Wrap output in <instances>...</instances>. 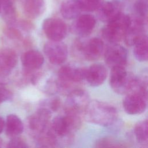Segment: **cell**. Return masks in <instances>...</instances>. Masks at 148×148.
Segmentation results:
<instances>
[{
  "label": "cell",
  "mask_w": 148,
  "mask_h": 148,
  "mask_svg": "<svg viewBox=\"0 0 148 148\" xmlns=\"http://www.w3.org/2000/svg\"><path fill=\"white\" fill-rule=\"evenodd\" d=\"M83 113L87 122L105 127L112 125L118 116L117 111L113 106L96 100L90 101Z\"/></svg>",
  "instance_id": "cell-1"
},
{
  "label": "cell",
  "mask_w": 148,
  "mask_h": 148,
  "mask_svg": "<svg viewBox=\"0 0 148 148\" xmlns=\"http://www.w3.org/2000/svg\"><path fill=\"white\" fill-rule=\"evenodd\" d=\"M147 86L138 84L127 94L123 101L124 111L128 114L136 115L143 113L147 108Z\"/></svg>",
  "instance_id": "cell-2"
},
{
  "label": "cell",
  "mask_w": 148,
  "mask_h": 148,
  "mask_svg": "<svg viewBox=\"0 0 148 148\" xmlns=\"http://www.w3.org/2000/svg\"><path fill=\"white\" fill-rule=\"evenodd\" d=\"M131 22V18L121 13L102 29L103 38L110 43H117L124 38Z\"/></svg>",
  "instance_id": "cell-3"
},
{
  "label": "cell",
  "mask_w": 148,
  "mask_h": 148,
  "mask_svg": "<svg viewBox=\"0 0 148 148\" xmlns=\"http://www.w3.org/2000/svg\"><path fill=\"white\" fill-rule=\"evenodd\" d=\"M137 78L132 73L127 72L125 66H116L111 68L109 84L116 93L127 94L135 86Z\"/></svg>",
  "instance_id": "cell-4"
},
{
  "label": "cell",
  "mask_w": 148,
  "mask_h": 148,
  "mask_svg": "<svg viewBox=\"0 0 148 148\" xmlns=\"http://www.w3.org/2000/svg\"><path fill=\"white\" fill-rule=\"evenodd\" d=\"M75 51L87 61H95L100 58L104 49V43L98 38H92L86 41L77 39L74 43Z\"/></svg>",
  "instance_id": "cell-5"
},
{
  "label": "cell",
  "mask_w": 148,
  "mask_h": 148,
  "mask_svg": "<svg viewBox=\"0 0 148 148\" xmlns=\"http://www.w3.org/2000/svg\"><path fill=\"white\" fill-rule=\"evenodd\" d=\"M87 68L76 67L65 65L58 71V85L59 90L67 88L72 83L80 82L86 78Z\"/></svg>",
  "instance_id": "cell-6"
},
{
  "label": "cell",
  "mask_w": 148,
  "mask_h": 148,
  "mask_svg": "<svg viewBox=\"0 0 148 148\" xmlns=\"http://www.w3.org/2000/svg\"><path fill=\"white\" fill-rule=\"evenodd\" d=\"M90 101V97L87 91L82 89L73 90L68 94L65 101V113L80 115L84 112Z\"/></svg>",
  "instance_id": "cell-7"
},
{
  "label": "cell",
  "mask_w": 148,
  "mask_h": 148,
  "mask_svg": "<svg viewBox=\"0 0 148 148\" xmlns=\"http://www.w3.org/2000/svg\"><path fill=\"white\" fill-rule=\"evenodd\" d=\"M43 51L49 61L54 65H61L68 58V47L61 40L46 42L43 46Z\"/></svg>",
  "instance_id": "cell-8"
},
{
  "label": "cell",
  "mask_w": 148,
  "mask_h": 148,
  "mask_svg": "<svg viewBox=\"0 0 148 148\" xmlns=\"http://www.w3.org/2000/svg\"><path fill=\"white\" fill-rule=\"evenodd\" d=\"M43 31L50 40L61 41L65 38L67 33V26L61 19L58 18H47L42 24Z\"/></svg>",
  "instance_id": "cell-9"
},
{
  "label": "cell",
  "mask_w": 148,
  "mask_h": 148,
  "mask_svg": "<svg viewBox=\"0 0 148 148\" xmlns=\"http://www.w3.org/2000/svg\"><path fill=\"white\" fill-rule=\"evenodd\" d=\"M104 60L110 68L116 66H125L127 61V50L118 43H111L105 50Z\"/></svg>",
  "instance_id": "cell-10"
},
{
  "label": "cell",
  "mask_w": 148,
  "mask_h": 148,
  "mask_svg": "<svg viewBox=\"0 0 148 148\" xmlns=\"http://www.w3.org/2000/svg\"><path fill=\"white\" fill-rule=\"evenodd\" d=\"M50 117L51 112L45 108L38 109L29 117L28 127L35 136L45 131L49 127Z\"/></svg>",
  "instance_id": "cell-11"
},
{
  "label": "cell",
  "mask_w": 148,
  "mask_h": 148,
  "mask_svg": "<svg viewBox=\"0 0 148 148\" xmlns=\"http://www.w3.org/2000/svg\"><path fill=\"white\" fill-rule=\"evenodd\" d=\"M72 25V32L82 37L89 35L96 24L95 17L88 14L79 15Z\"/></svg>",
  "instance_id": "cell-12"
},
{
  "label": "cell",
  "mask_w": 148,
  "mask_h": 148,
  "mask_svg": "<svg viewBox=\"0 0 148 148\" xmlns=\"http://www.w3.org/2000/svg\"><path fill=\"white\" fill-rule=\"evenodd\" d=\"M108 71L106 67L99 63L94 64L87 69L85 79L89 85L97 87L105 81Z\"/></svg>",
  "instance_id": "cell-13"
},
{
  "label": "cell",
  "mask_w": 148,
  "mask_h": 148,
  "mask_svg": "<svg viewBox=\"0 0 148 148\" xmlns=\"http://www.w3.org/2000/svg\"><path fill=\"white\" fill-rule=\"evenodd\" d=\"M45 58L42 53L36 50H31L24 53L21 62L27 73L39 69L44 63Z\"/></svg>",
  "instance_id": "cell-14"
},
{
  "label": "cell",
  "mask_w": 148,
  "mask_h": 148,
  "mask_svg": "<svg viewBox=\"0 0 148 148\" xmlns=\"http://www.w3.org/2000/svg\"><path fill=\"white\" fill-rule=\"evenodd\" d=\"M97 10L99 19L106 23L114 19L121 13L120 5L117 2L113 1L102 3Z\"/></svg>",
  "instance_id": "cell-15"
},
{
  "label": "cell",
  "mask_w": 148,
  "mask_h": 148,
  "mask_svg": "<svg viewBox=\"0 0 148 148\" xmlns=\"http://www.w3.org/2000/svg\"><path fill=\"white\" fill-rule=\"evenodd\" d=\"M18 58L16 53L10 49L0 51V72L9 73L16 65Z\"/></svg>",
  "instance_id": "cell-16"
},
{
  "label": "cell",
  "mask_w": 148,
  "mask_h": 148,
  "mask_svg": "<svg viewBox=\"0 0 148 148\" xmlns=\"http://www.w3.org/2000/svg\"><path fill=\"white\" fill-rule=\"evenodd\" d=\"M82 11L79 0H63L60 12L64 18L71 20L77 17Z\"/></svg>",
  "instance_id": "cell-17"
},
{
  "label": "cell",
  "mask_w": 148,
  "mask_h": 148,
  "mask_svg": "<svg viewBox=\"0 0 148 148\" xmlns=\"http://www.w3.org/2000/svg\"><path fill=\"white\" fill-rule=\"evenodd\" d=\"M45 6V0H25L23 10L27 17L36 18L43 12Z\"/></svg>",
  "instance_id": "cell-18"
},
{
  "label": "cell",
  "mask_w": 148,
  "mask_h": 148,
  "mask_svg": "<svg viewBox=\"0 0 148 148\" xmlns=\"http://www.w3.org/2000/svg\"><path fill=\"white\" fill-rule=\"evenodd\" d=\"M134 55L140 62L146 61L148 59V42L146 34L142 35L136 39L134 45Z\"/></svg>",
  "instance_id": "cell-19"
},
{
  "label": "cell",
  "mask_w": 148,
  "mask_h": 148,
  "mask_svg": "<svg viewBox=\"0 0 148 148\" xmlns=\"http://www.w3.org/2000/svg\"><path fill=\"white\" fill-rule=\"evenodd\" d=\"M6 133L10 136H16L21 134L24 130V125L21 120L13 114H9L6 117Z\"/></svg>",
  "instance_id": "cell-20"
},
{
  "label": "cell",
  "mask_w": 148,
  "mask_h": 148,
  "mask_svg": "<svg viewBox=\"0 0 148 148\" xmlns=\"http://www.w3.org/2000/svg\"><path fill=\"white\" fill-rule=\"evenodd\" d=\"M1 12L4 21L12 24L16 20V11L11 0H0Z\"/></svg>",
  "instance_id": "cell-21"
},
{
  "label": "cell",
  "mask_w": 148,
  "mask_h": 148,
  "mask_svg": "<svg viewBox=\"0 0 148 148\" xmlns=\"http://www.w3.org/2000/svg\"><path fill=\"white\" fill-rule=\"evenodd\" d=\"M136 141L140 144H147L148 142V123L146 119L138 122L134 127Z\"/></svg>",
  "instance_id": "cell-22"
},
{
  "label": "cell",
  "mask_w": 148,
  "mask_h": 148,
  "mask_svg": "<svg viewBox=\"0 0 148 148\" xmlns=\"http://www.w3.org/2000/svg\"><path fill=\"white\" fill-rule=\"evenodd\" d=\"M134 9L137 14V17L146 20L147 15V0H137L134 4Z\"/></svg>",
  "instance_id": "cell-23"
},
{
  "label": "cell",
  "mask_w": 148,
  "mask_h": 148,
  "mask_svg": "<svg viewBox=\"0 0 148 148\" xmlns=\"http://www.w3.org/2000/svg\"><path fill=\"white\" fill-rule=\"evenodd\" d=\"M82 11L97 10L102 4V0H79Z\"/></svg>",
  "instance_id": "cell-24"
},
{
  "label": "cell",
  "mask_w": 148,
  "mask_h": 148,
  "mask_svg": "<svg viewBox=\"0 0 148 148\" xmlns=\"http://www.w3.org/2000/svg\"><path fill=\"white\" fill-rule=\"evenodd\" d=\"M4 34L7 37L11 39L21 40L23 36L20 31L14 27H7L4 29Z\"/></svg>",
  "instance_id": "cell-25"
},
{
  "label": "cell",
  "mask_w": 148,
  "mask_h": 148,
  "mask_svg": "<svg viewBox=\"0 0 148 148\" xmlns=\"http://www.w3.org/2000/svg\"><path fill=\"white\" fill-rule=\"evenodd\" d=\"M8 147L14 148H26L28 146L25 141L18 137L14 136L9 142Z\"/></svg>",
  "instance_id": "cell-26"
},
{
  "label": "cell",
  "mask_w": 148,
  "mask_h": 148,
  "mask_svg": "<svg viewBox=\"0 0 148 148\" xmlns=\"http://www.w3.org/2000/svg\"><path fill=\"white\" fill-rule=\"evenodd\" d=\"M12 97V92L3 87H0V103L9 100Z\"/></svg>",
  "instance_id": "cell-27"
},
{
  "label": "cell",
  "mask_w": 148,
  "mask_h": 148,
  "mask_svg": "<svg viewBox=\"0 0 148 148\" xmlns=\"http://www.w3.org/2000/svg\"><path fill=\"white\" fill-rule=\"evenodd\" d=\"M60 106H61V100L57 97L54 98L49 101V110L50 111L52 110L53 112H56L59 109Z\"/></svg>",
  "instance_id": "cell-28"
},
{
  "label": "cell",
  "mask_w": 148,
  "mask_h": 148,
  "mask_svg": "<svg viewBox=\"0 0 148 148\" xmlns=\"http://www.w3.org/2000/svg\"><path fill=\"white\" fill-rule=\"evenodd\" d=\"M5 121L0 116V133H1L3 130V128L5 127Z\"/></svg>",
  "instance_id": "cell-29"
},
{
  "label": "cell",
  "mask_w": 148,
  "mask_h": 148,
  "mask_svg": "<svg viewBox=\"0 0 148 148\" xmlns=\"http://www.w3.org/2000/svg\"><path fill=\"white\" fill-rule=\"evenodd\" d=\"M0 12H1V5H0Z\"/></svg>",
  "instance_id": "cell-30"
}]
</instances>
